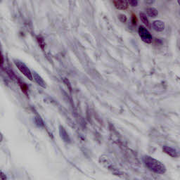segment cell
Listing matches in <instances>:
<instances>
[{
	"instance_id": "cell-17",
	"label": "cell",
	"mask_w": 180,
	"mask_h": 180,
	"mask_svg": "<svg viewBox=\"0 0 180 180\" xmlns=\"http://www.w3.org/2000/svg\"><path fill=\"white\" fill-rule=\"evenodd\" d=\"M4 179H6V175L4 174L2 170H0V180H4Z\"/></svg>"
},
{
	"instance_id": "cell-7",
	"label": "cell",
	"mask_w": 180,
	"mask_h": 180,
	"mask_svg": "<svg viewBox=\"0 0 180 180\" xmlns=\"http://www.w3.org/2000/svg\"><path fill=\"white\" fill-rule=\"evenodd\" d=\"M165 23L162 21L157 20L153 22V28L157 32H162L165 30Z\"/></svg>"
},
{
	"instance_id": "cell-20",
	"label": "cell",
	"mask_w": 180,
	"mask_h": 180,
	"mask_svg": "<svg viewBox=\"0 0 180 180\" xmlns=\"http://www.w3.org/2000/svg\"><path fill=\"white\" fill-rule=\"evenodd\" d=\"M2 140H3V135L0 132V142H2Z\"/></svg>"
},
{
	"instance_id": "cell-3",
	"label": "cell",
	"mask_w": 180,
	"mask_h": 180,
	"mask_svg": "<svg viewBox=\"0 0 180 180\" xmlns=\"http://www.w3.org/2000/svg\"><path fill=\"white\" fill-rule=\"evenodd\" d=\"M138 33L139 37H141V39L143 42H144L145 43L147 44L151 43L153 38H152V35L149 33V31L146 29V27L143 26V25H139Z\"/></svg>"
},
{
	"instance_id": "cell-9",
	"label": "cell",
	"mask_w": 180,
	"mask_h": 180,
	"mask_svg": "<svg viewBox=\"0 0 180 180\" xmlns=\"http://www.w3.org/2000/svg\"><path fill=\"white\" fill-rule=\"evenodd\" d=\"M146 14H148V16L151 17V18H156L158 15V11L155 8L149 7L146 8Z\"/></svg>"
},
{
	"instance_id": "cell-18",
	"label": "cell",
	"mask_w": 180,
	"mask_h": 180,
	"mask_svg": "<svg viewBox=\"0 0 180 180\" xmlns=\"http://www.w3.org/2000/svg\"><path fill=\"white\" fill-rule=\"evenodd\" d=\"M3 63H4V57L3 56H2V52L0 51V66H2Z\"/></svg>"
},
{
	"instance_id": "cell-8",
	"label": "cell",
	"mask_w": 180,
	"mask_h": 180,
	"mask_svg": "<svg viewBox=\"0 0 180 180\" xmlns=\"http://www.w3.org/2000/svg\"><path fill=\"white\" fill-rule=\"evenodd\" d=\"M59 134H60V137H61V138L63 139L65 142H66V143L70 142V139L69 136H68L67 132H66L65 128H64L63 126H61V125L59 127Z\"/></svg>"
},
{
	"instance_id": "cell-19",
	"label": "cell",
	"mask_w": 180,
	"mask_h": 180,
	"mask_svg": "<svg viewBox=\"0 0 180 180\" xmlns=\"http://www.w3.org/2000/svg\"><path fill=\"white\" fill-rule=\"evenodd\" d=\"M132 23L134 25L137 24V17L134 14H132Z\"/></svg>"
},
{
	"instance_id": "cell-13",
	"label": "cell",
	"mask_w": 180,
	"mask_h": 180,
	"mask_svg": "<svg viewBox=\"0 0 180 180\" xmlns=\"http://www.w3.org/2000/svg\"><path fill=\"white\" fill-rule=\"evenodd\" d=\"M127 3L132 7H136L138 5V0H127Z\"/></svg>"
},
{
	"instance_id": "cell-1",
	"label": "cell",
	"mask_w": 180,
	"mask_h": 180,
	"mask_svg": "<svg viewBox=\"0 0 180 180\" xmlns=\"http://www.w3.org/2000/svg\"><path fill=\"white\" fill-rule=\"evenodd\" d=\"M143 162H144L146 166L150 170L153 171L156 174L162 175L166 172V166L159 160H156L155 158L151 157V156H145L143 157Z\"/></svg>"
},
{
	"instance_id": "cell-5",
	"label": "cell",
	"mask_w": 180,
	"mask_h": 180,
	"mask_svg": "<svg viewBox=\"0 0 180 180\" xmlns=\"http://www.w3.org/2000/svg\"><path fill=\"white\" fill-rule=\"evenodd\" d=\"M32 75H33V78H34V80H35V82H37L40 87H42V88H46V82H44V80L42 79V77L40 76L39 74L37 73L35 71H33Z\"/></svg>"
},
{
	"instance_id": "cell-16",
	"label": "cell",
	"mask_w": 180,
	"mask_h": 180,
	"mask_svg": "<svg viewBox=\"0 0 180 180\" xmlns=\"http://www.w3.org/2000/svg\"><path fill=\"white\" fill-rule=\"evenodd\" d=\"M63 81H64V82H65L66 84V85H67V87L68 86V88H69L70 91H71L72 87H71V85H70V83L69 82V80H68L67 78H63Z\"/></svg>"
},
{
	"instance_id": "cell-11",
	"label": "cell",
	"mask_w": 180,
	"mask_h": 180,
	"mask_svg": "<svg viewBox=\"0 0 180 180\" xmlns=\"http://www.w3.org/2000/svg\"><path fill=\"white\" fill-rule=\"evenodd\" d=\"M17 82H18L19 86H20L21 90H22V92L24 93L25 94H27V91H28V89H27V87L25 83H24L22 81L19 80V79L17 78Z\"/></svg>"
},
{
	"instance_id": "cell-12",
	"label": "cell",
	"mask_w": 180,
	"mask_h": 180,
	"mask_svg": "<svg viewBox=\"0 0 180 180\" xmlns=\"http://www.w3.org/2000/svg\"><path fill=\"white\" fill-rule=\"evenodd\" d=\"M37 42L38 43H39L40 47L42 49H44V47H45V42H44V40L43 38H42L41 36H38V37H37Z\"/></svg>"
},
{
	"instance_id": "cell-6",
	"label": "cell",
	"mask_w": 180,
	"mask_h": 180,
	"mask_svg": "<svg viewBox=\"0 0 180 180\" xmlns=\"http://www.w3.org/2000/svg\"><path fill=\"white\" fill-rule=\"evenodd\" d=\"M162 151H163V152H165L166 154H168V155L171 156V157L176 158L177 157V156H178L177 151L176 150L173 149L172 147L168 146H164L162 147Z\"/></svg>"
},
{
	"instance_id": "cell-10",
	"label": "cell",
	"mask_w": 180,
	"mask_h": 180,
	"mask_svg": "<svg viewBox=\"0 0 180 180\" xmlns=\"http://www.w3.org/2000/svg\"><path fill=\"white\" fill-rule=\"evenodd\" d=\"M139 16H140L141 21H142V23H143V24H144L147 27H150L149 21L147 18L146 15L144 13L141 12V13H139Z\"/></svg>"
},
{
	"instance_id": "cell-4",
	"label": "cell",
	"mask_w": 180,
	"mask_h": 180,
	"mask_svg": "<svg viewBox=\"0 0 180 180\" xmlns=\"http://www.w3.org/2000/svg\"><path fill=\"white\" fill-rule=\"evenodd\" d=\"M115 7L119 10H125L128 8L127 0H112Z\"/></svg>"
},
{
	"instance_id": "cell-15",
	"label": "cell",
	"mask_w": 180,
	"mask_h": 180,
	"mask_svg": "<svg viewBox=\"0 0 180 180\" xmlns=\"http://www.w3.org/2000/svg\"><path fill=\"white\" fill-rule=\"evenodd\" d=\"M35 120L36 124H37L38 126H43V122H42V119L40 118V117H36Z\"/></svg>"
},
{
	"instance_id": "cell-14",
	"label": "cell",
	"mask_w": 180,
	"mask_h": 180,
	"mask_svg": "<svg viewBox=\"0 0 180 180\" xmlns=\"http://www.w3.org/2000/svg\"><path fill=\"white\" fill-rule=\"evenodd\" d=\"M118 18L122 23H126V21H127V16H126L125 14H119Z\"/></svg>"
},
{
	"instance_id": "cell-2",
	"label": "cell",
	"mask_w": 180,
	"mask_h": 180,
	"mask_svg": "<svg viewBox=\"0 0 180 180\" xmlns=\"http://www.w3.org/2000/svg\"><path fill=\"white\" fill-rule=\"evenodd\" d=\"M14 63L16 66V67L18 68V69L26 77L27 79H29L30 80H33V75H32V72L31 70L27 68V66L25 65L24 63H23L22 61H19V60H14Z\"/></svg>"
}]
</instances>
